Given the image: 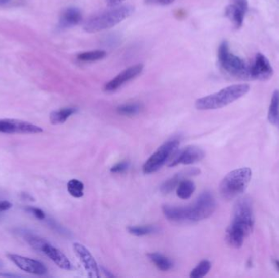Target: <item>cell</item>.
I'll use <instances>...</instances> for the list:
<instances>
[{"instance_id":"6da1fadb","label":"cell","mask_w":279,"mask_h":278,"mask_svg":"<svg viewBox=\"0 0 279 278\" xmlns=\"http://www.w3.org/2000/svg\"><path fill=\"white\" fill-rule=\"evenodd\" d=\"M216 200L212 193L205 191L188 206L165 205L163 213L168 221L176 223L199 222L212 215L216 210Z\"/></svg>"},{"instance_id":"7a4b0ae2","label":"cell","mask_w":279,"mask_h":278,"mask_svg":"<svg viewBox=\"0 0 279 278\" xmlns=\"http://www.w3.org/2000/svg\"><path fill=\"white\" fill-rule=\"evenodd\" d=\"M254 229L253 202L247 197L241 198L234 205L231 224L226 230V240L233 248H242L244 240Z\"/></svg>"},{"instance_id":"3957f363","label":"cell","mask_w":279,"mask_h":278,"mask_svg":"<svg viewBox=\"0 0 279 278\" xmlns=\"http://www.w3.org/2000/svg\"><path fill=\"white\" fill-rule=\"evenodd\" d=\"M249 90L250 87L247 84L232 85L214 94L197 100L195 107L199 110L221 109L246 95Z\"/></svg>"},{"instance_id":"277c9868","label":"cell","mask_w":279,"mask_h":278,"mask_svg":"<svg viewBox=\"0 0 279 278\" xmlns=\"http://www.w3.org/2000/svg\"><path fill=\"white\" fill-rule=\"evenodd\" d=\"M134 12V8L131 5L114 7L110 10L96 15L85 23L83 29L87 33H96L99 31L110 29L123 20L130 17Z\"/></svg>"},{"instance_id":"5b68a950","label":"cell","mask_w":279,"mask_h":278,"mask_svg":"<svg viewBox=\"0 0 279 278\" xmlns=\"http://www.w3.org/2000/svg\"><path fill=\"white\" fill-rule=\"evenodd\" d=\"M251 179L252 170L248 167L230 171L220 183V194L226 200L234 199L246 190Z\"/></svg>"},{"instance_id":"8992f818","label":"cell","mask_w":279,"mask_h":278,"mask_svg":"<svg viewBox=\"0 0 279 278\" xmlns=\"http://www.w3.org/2000/svg\"><path fill=\"white\" fill-rule=\"evenodd\" d=\"M218 61L226 73L239 79H251L250 66L242 58L230 52L227 42H222L218 49Z\"/></svg>"},{"instance_id":"52a82bcc","label":"cell","mask_w":279,"mask_h":278,"mask_svg":"<svg viewBox=\"0 0 279 278\" xmlns=\"http://www.w3.org/2000/svg\"><path fill=\"white\" fill-rule=\"evenodd\" d=\"M179 146L180 140L178 139H172L164 143L147 159L143 165V172L149 175L159 171L169 159H172L178 150Z\"/></svg>"},{"instance_id":"ba28073f","label":"cell","mask_w":279,"mask_h":278,"mask_svg":"<svg viewBox=\"0 0 279 278\" xmlns=\"http://www.w3.org/2000/svg\"><path fill=\"white\" fill-rule=\"evenodd\" d=\"M0 132L5 134H37L43 132V129L21 120L0 119Z\"/></svg>"},{"instance_id":"9c48e42d","label":"cell","mask_w":279,"mask_h":278,"mask_svg":"<svg viewBox=\"0 0 279 278\" xmlns=\"http://www.w3.org/2000/svg\"><path fill=\"white\" fill-rule=\"evenodd\" d=\"M205 152L202 148L197 146H188L184 149L176 151L173 155V159H171V163L169 167H176V166L183 164V165H191L194 163L200 162L204 159Z\"/></svg>"},{"instance_id":"30bf717a","label":"cell","mask_w":279,"mask_h":278,"mask_svg":"<svg viewBox=\"0 0 279 278\" xmlns=\"http://www.w3.org/2000/svg\"><path fill=\"white\" fill-rule=\"evenodd\" d=\"M8 258L13 262V264L17 265V268L28 273L43 276L48 272L47 267L39 260L19 256L16 254H9Z\"/></svg>"},{"instance_id":"8fae6325","label":"cell","mask_w":279,"mask_h":278,"mask_svg":"<svg viewBox=\"0 0 279 278\" xmlns=\"http://www.w3.org/2000/svg\"><path fill=\"white\" fill-rule=\"evenodd\" d=\"M144 66L142 64L135 65L118 74L115 78H113L109 83H106L104 90L108 92L116 91L122 87V85L137 78L142 72Z\"/></svg>"},{"instance_id":"7c38bea8","label":"cell","mask_w":279,"mask_h":278,"mask_svg":"<svg viewBox=\"0 0 279 278\" xmlns=\"http://www.w3.org/2000/svg\"><path fill=\"white\" fill-rule=\"evenodd\" d=\"M273 75V70L270 62L263 54L257 53L253 64L250 66L251 79L269 80Z\"/></svg>"},{"instance_id":"4fadbf2b","label":"cell","mask_w":279,"mask_h":278,"mask_svg":"<svg viewBox=\"0 0 279 278\" xmlns=\"http://www.w3.org/2000/svg\"><path fill=\"white\" fill-rule=\"evenodd\" d=\"M73 248L77 256L79 258V260L83 264L85 270L87 271V275L90 277H100V271L98 264L91 252H89V250L80 243L74 244Z\"/></svg>"},{"instance_id":"5bb4252c","label":"cell","mask_w":279,"mask_h":278,"mask_svg":"<svg viewBox=\"0 0 279 278\" xmlns=\"http://www.w3.org/2000/svg\"><path fill=\"white\" fill-rule=\"evenodd\" d=\"M39 252H43L61 269L71 270L72 268V264L66 255L46 240L42 243Z\"/></svg>"},{"instance_id":"9a60e30c","label":"cell","mask_w":279,"mask_h":278,"mask_svg":"<svg viewBox=\"0 0 279 278\" xmlns=\"http://www.w3.org/2000/svg\"><path fill=\"white\" fill-rule=\"evenodd\" d=\"M201 171L198 168H188V169L181 171L180 172H178L176 175H173L172 177L167 179L160 186V191L163 194H168L172 190H175L177 187L178 184L184 180L186 178L191 177V176H195L200 174Z\"/></svg>"},{"instance_id":"2e32d148","label":"cell","mask_w":279,"mask_h":278,"mask_svg":"<svg viewBox=\"0 0 279 278\" xmlns=\"http://www.w3.org/2000/svg\"><path fill=\"white\" fill-rule=\"evenodd\" d=\"M82 13L78 8L71 7L63 12L59 21L60 29H67L78 25L82 21Z\"/></svg>"},{"instance_id":"e0dca14e","label":"cell","mask_w":279,"mask_h":278,"mask_svg":"<svg viewBox=\"0 0 279 278\" xmlns=\"http://www.w3.org/2000/svg\"><path fill=\"white\" fill-rule=\"evenodd\" d=\"M246 12L247 11L232 3L231 5L226 7L225 13L236 29H239L242 26Z\"/></svg>"},{"instance_id":"ac0fdd59","label":"cell","mask_w":279,"mask_h":278,"mask_svg":"<svg viewBox=\"0 0 279 278\" xmlns=\"http://www.w3.org/2000/svg\"><path fill=\"white\" fill-rule=\"evenodd\" d=\"M268 119L271 124L279 128V91H273L269 105Z\"/></svg>"},{"instance_id":"d6986e66","label":"cell","mask_w":279,"mask_h":278,"mask_svg":"<svg viewBox=\"0 0 279 278\" xmlns=\"http://www.w3.org/2000/svg\"><path fill=\"white\" fill-rule=\"evenodd\" d=\"M77 112L76 108L69 107L53 111L50 114V122L54 125L62 124L67 122L69 117Z\"/></svg>"},{"instance_id":"ffe728a7","label":"cell","mask_w":279,"mask_h":278,"mask_svg":"<svg viewBox=\"0 0 279 278\" xmlns=\"http://www.w3.org/2000/svg\"><path fill=\"white\" fill-rule=\"evenodd\" d=\"M148 257H149V260L157 267L158 269L161 270L163 272L169 271L173 267V263L172 260L162 254L157 253V252L149 253L148 254Z\"/></svg>"},{"instance_id":"44dd1931","label":"cell","mask_w":279,"mask_h":278,"mask_svg":"<svg viewBox=\"0 0 279 278\" xmlns=\"http://www.w3.org/2000/svg\"><path fill=\"white\" fill-rule=\"evenodd\" d=\"M195 184L194 182L189 179H184L182 180L176 187V194L181 199H189L191 198L194 192L195 191Z\"/></svg>"},{"instance_id":"7402d4cb","label":"cell","mask_w":279,"mask_h":278,"mask_svg":"<svg viewBox=\"0 0 279 278\" xmlns=\"http://www.w3.org/2000/svg\"><path fill=\"white\" fill-rule=\"evenodd\" d=\"M106 56V52L102 50H96L91 52H82L78 54L77 59L83 62H94L102 60Z\"/></svg>"},{"instance_id":"603a6c76","label":"cell","mask_w":279,"mask_h":278,"mask_svg":"<svg viewBox=\"0 0 279 278\" xmlns=\"http://www.w3.org/2000/svg\"><path fill=\"white\" fill-rule=\"evenodd\" d=\"M211 268V262L209 260H203L191 271L190 276L191 278L204 277L210 272Z\"/></svg>"},{"instance_id":"cb8c5ba5","label":"cell","mask_w":279,"mask_h":278,"mask_svg":"<svg viewBox=\"0 0 279 278\" xmlns=\"http://www.w3.org/2000/svg\"><path fill=\"white\" fill-rule=\"evenodd\" d=\"M67 190L69 194L73 196L74 198H79L83 197L84 184L78 179H71L67 183Z\"/></svg>"},{"instance_id":"d4e9b609","label":"cell","mask_w":279,"mask_h":278,"mask_svg":"<svg viewBox=\"0 0 279 278\" xmlns=\"http://www.w3.org/2000/svg\"><path fill=\"white\" fill-rule=\"evenodd\" d=\"M141 105L138 103L124 104L117 108L118 114L122 116H134L140 113Z\"/></svg>"},{"instance_id":"484cf974","label":"cell","mask_w":279,"mask_h":278,"mask_svg":"<svg viewBox=\"0 0 279 278\" xmlns=\"http://www.w3.org/2000/svg\"><path fill=\"white\" fill-rule=\"evenodd\" d=\"M128 230L131 234L141 237L145 235L152 234L157 232L158 229L153 225H141V226H129Z\"/></svg>"},{"instance_id":"4316f807","label":"cell","mask_w":279,"mask_h":278,"mask_svg":"<svg viewBox=\"0 0 279 278\" xmlns=\"http://www.w3.org/2000/svg\"><path fill=\"white\" fill-rule=\"evenodd\" d=\"M129 162L123 161L121 163H118L116 165L113 166L110 168V172L112 173H122L124 171H126L129 168Z\"/></svg>"},{"instance_id":"83f0119b","label":"cell","mask_w":279,"mask_h":278,"mask_svg":"<svg viewBox=\"0 0 279 278\" xmlns=\"http://www.w3.org/2000/svg\"><path fill=\"white\" fill-rule=\"evenodd\" d=\"M27 211H29L31 214H33L36 218L39 219L40 221H43V220H45L46 214L45 213L41 210V209L37 208V207H28L26 208Z\"/></svg>"},{"instance_id":"f1b7e54d","label":"cell","mask_w":279,"mask_h":278,"mask_svg":"<svg viewBox=\"0 0 279 278\" xmlns=\"http://www.w3.org/2000/svg\"><path fill=\"white\" fill-rule=\"evenodd\" d=\"M175 0H145V4L149 5H161V6H165V5H169L174 2Z\"/></svg>"},{"instance_id":"f546056e","label":"cell","mask_w":279,"mask_h":278,"mask_svg":"<svg viewBox=\"0 0 279 278\" xmlns=\"http://www.w3.org/2000/svg\"><path fill=\"white\" fill-rule=\"evenodd\" d=\"M232 2L234 5L241 7L242 9H245V10H248L247 0H232Z\"/></svg>"},{"instance_id":"4dcf8cb0","label":"cell","mask_w":279,"mask_h":278,"mask_svg":"<svg viewBox=\"0 0 279 278\" xmlns=\"http://www.w3.org/2000/svg\"><path fill=\"white\" fill-rule=\"evenodd\" d=\"M12 207V204L8 201H2L0 202V212L9 210Z\"/></svg>"},{"instance_id":"1f68e13d","label":"cell","mask_w":279,"mask_h":278,"mask_svg":"<svg viewBox=\"0 0 279 278\" xmlns=\"http://www.w3.org/2000/svg\"><path fill=\"white\" fill-rule=\"evenodd\" d=\"M124 0H106V4L110 8L118 7Z\"/></svg>"},{"instance_id":"d6a6232c","label":"cell","mask_w":279,"mask_h":278,"mask_svg":"<svg viewBox=\"0 0 279 278\" xmlns=\"http://www.w3.org/2000/svg\"><path fill=\"white\" fill-rule=\"evenodd\" d=\"M102 272H104V274L106 275L107 277H114V274H112L111 272H110V271H108V270H106V268H102Z\"/></svg>"},{"instance_id":"836d02e7","label":"cell","mask_w":279,"mask_h":278,"mask_svg":"<svg viewBox=\"0 0 279 278\" xmlns=\"http://www.w3.org/2000/svg\"><path fill=\"white\" fill-rule=\"evenodd\" d=\"M11 0H0V6H4L10 2Z\"/></svg>"},{"instance_id":"e575fe53","label":"cell","mask_w":279,"mask_h":278,"mask_svg":"<svg viewBox=\"0 0 279 278\" xmlns=\"http://www.w3.org/2000/svg\"><path fill=\"white\" fill-rule=\"evenodd\" d=\"M275 264H276V266H277V268H278L279 270V260H275Z\"/></svg>"},{"instance_id":"d590c367","label":"cell","mask_w":279,"mask_h":278,"mask_svg":"<svg viewBox=\"0 0 279 278\" xmlns=\"http://www.w3.org/2000/svg\"><path fill=\"white\" fill-rule=\"evenodd\" d=\"M0 267H1V263H0Z\"/></svg>"}]
</instances>
